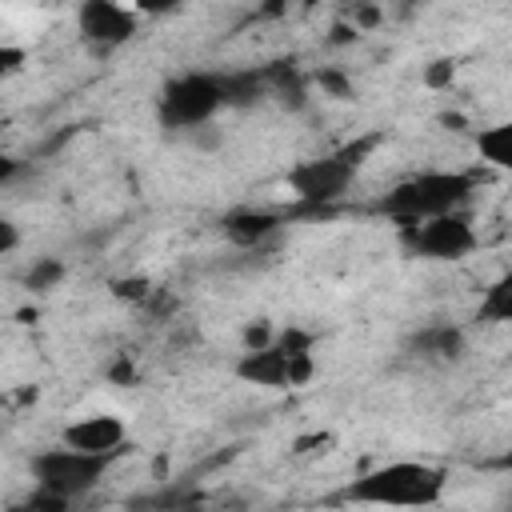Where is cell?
Here are the masks:
<instances>
[{
	"label": "cell",
	"instance_id": "obj_1",
	"mask_svg": "<svg viewBox=\"0 0 512 512\" xmlns=\"http://www.w3.org/2000/svg\"><path fill=\"white\" fill-rule=\"evenodd\" d=\"M476 192V176L472 172H452V168H436V172H416L400 184H392L376 208L400 224H416L440 212H456L472 200Z\"/></svg>",
	"mask_w": 512,
	"mask_h": 512
},
{
	"label": "cell",
	"instance_id": "obj_2",
	"mask_svg": "<svg viewBox=\"0 0 512 512\" xmlns=\"http://www.w3.org/2000/svg\"><path fill=\"white\" fill-rule=\"evenodd\" d=\"M444 468L424 464V460H392L380 464L372 472H364L360 480L348 484V500L356 504H388V508H428L440 504L444 496Z\"/></svg>",
	"mask_w": 512,
	"mask_h": 512
},
{
	"label": "cell",
	"instance_id": "obj_3",
	"mask_svg": "<svg viewBox=\"0 0 512 512\" xmlns=\"http://www.w3.org/2000/svg\"><path fill=\"white\" fill-rule=\"evenodd\" d=\"M312 372V332L300 328L272 336L264 348H244V356L236 360V376L260 388H304Z\"/></svg>",
	"mask_w": 512,
	"mask_h": 512
},
{
	"label": "cell",
	"instance_id": "obj_4",
	"mask_svg": "<svg viewBox=\"0 0 512 512\" xmlns=\"http://www.w3.org/2000/svg\"><path fill=\"white\" fill-rule=\"evenodd\" d=\"M116 464V452H80V448H68V444H56V448H44L28 460V472L36 480V488L60 496V500H80L84 492H92L108 468Z\"/></svg>",
	"mask_w": 512,
	"mask_h": 512
},
{
	"label": "cell",
	"instance_id": "obj_5",
	"mask_svg": "<svg viewBox=\"0 0 512 512\" xmlns=\"http://www.w3.org/2000/svg\"><path fill=\"white\" fill-rule=\"evenodd\" d=\"M376 140H356L348 148H336V152H324V156H312V160H300L292 172H288V188L296 200L304 204H332L348 192V184L356 180L368 148Z\"/></svg>",
	"mask_w": 512,
	"mask_h": 512
},
{
	"label": "cell",
	"instance_id": "obj_6",
	"mask_svg": "<svg viewBox=\"0 0 512 512\" xmlns=\"http://www.w3.org/2000/svg\"><path fill=\"white\" fill-rule=\"evenodd\" d=\"M224 108L220 100V80L212 72H184L176 80H168L160 88L156 100V116L164 128H180L192 132L200 124H212V116Z\"/></svg>",
	"mask_w": 512,
	"mask_h": 512
},
{
	"label": "cell",
	"instance_id": "obj_7",
	"mask_svg": "<svg viewBox=\"0 0 512 512\" xmlns=\"http://www.w3.org/2000/svg\"><path fill=\"white\" fill-rule=\"evenodd\" d=\"M408 248L424 260H464L476 248V228L460 208L440 212V216L408 224Z\"/></svg>",
	"mask_w": 512,
	"mask_h": 512
},
{
	"label": "cell",
	"instance_id": "obj_8",
	"mask_svg": "<svg viewBox=\"0 0 512 512\" xmlns=\"http://www.w3.org/2000/svg\"><path fill=\"white\" fill-rule=\"evenodd\" d=\"M76 28H80L84 44H92L96 52H112L136 36L140 20L120 0H84L76 12Z\"/></svg>",
	"mask_w": 512,
	"mask_h": 512
},
{
	"label": "cell",
	"instance_id": "obj_9",
	"mask_svg": "<svg viewBox=\"0 0 512 512\" xmlns=\"http://www.w3.org/2000/svg\"><path fill=\"white\" fill-rule=\"evenodd\" d=\"M124 440H128V424L116 412H88V416L64 424V432H60V444L80 448V452H116L120 456Z\"/></svg>",
	"mask_w": 512,
	"mask_h": 512
},
{
	"label": "cell",
	"instance_id": "obj_10",
	"mask_svg": "<svg viewBox=\"0 0 512 512\" xmlns=\"http://www.w3.org/2000/svg\"><path fill=\"white\" fill-rule=\"evenodd\" d=\"M284 228V216L272 208H236L220 220V232L228 236V244L236 248H260L268 244L276 232Z\"/></svg>",
	"mask_w": 512,
	"mask_h": 512
},
{
	"label": "cell",
	"instance_id": "obj_11",
	"mask_svg": "<svg viewBox=\"0 0 512 512\" xmlns=\"http://www.w3.org/2000/svg\"><path fill=\"white\" fill-rule=\"evenodd\" d=\"M220 80V100L224 108H248L256 104L264 92H268V68H252V72H228V76H216Z\"/></svg>",
	"mask_w": 512,
	"mask_h": 512
},
{
	"label": "cell",
	"instance_id": "obj_12",
	"mask_svg": "<svg viewBox=\"0 0 512 512\" xmlns=\"http://www.w3.org/2000/svg\"><path fill=\"white\" fill-rule=\"evenodd\" d=\"M476 148H480V160L508 172L512 168V124H492V128H480L476 136Z\"/></svg>",
	"mask_w": 512,
	"mask_h": 512
},
{
	"label": "cell",
	"instance_id": "obj_13",
	"mask_svg": "<svg viewBox=\"0 0 512 512\" xmlns=\"http://www.w3.org/2000/svg\"><path fill=\"white\" fill-rule=\"evenodd\" d=\"M412 348H416L420 356L456 360V356L464 352V336H460V328H448V324H440V328H428V332H420V336L412 340Z\"/></svg>",
	"mask_w": 512,
	"mask_h": 512
},
{
	"label": "cell",
	"instance_id": "obj_14",
	"mask_svg": "<svg viewBox=\"0 0 512 512\" xmlns=\"http://www.w3.org/2000/svg\"><path fill=\"white\" fill-rule=\"evenodd\" d=\"M68 276V268H64V260H56V256H40L28 272H24V284L32 288V292H52L60 280Z\"/></svg>",
	"mask_w": 512,
	"mask_h": 512
},
{
	"label": "cell",
	"instance_id": "obj_15",
	"mask_svg": "<svg viewBox=\"0 0 512 512\" xmlns=\"http://www.w3.org/2000/svg\"><path fill=\"white\" fill-rule=\"evenodd\" d=\"M480 316L492 320V324L512 320V280H496V284L484 292V300H480Z\"/></svg>",
	"mask_w": 512,
	"mask_h": 512
},
{
	"label": "cell",
	"instance_id": "obj_16",
	"mask_svg": "<svg viewBox=\"0 0 512 512\" xmlns=\"http://www.w3.org/2000/svg\"><path fill=\"white\" fill-rule=\"evenodd\" d=\"M316 84H320V92L332 96V100H352V96H356L352 80H348L344 72H336V68H320V72H316Z\"/></svg>",
	"mask_w": 512,
	"mask_h": 512
},
{
	"label": "cell",
	"instance_id": "obj_17",
	"mask_svg": "<svg viewBox=\"0 0 512 512\" xmlns=\"http://www.w3.org/2000/svg\"><path fill=\"white\" fill-rule=\"evenodd\" d=\"M112 292L128 304H144L152 296V280L148 276H120V280H112Z\"/></svg>",
	"mask_w": 512,
	"mask_h": 512
},
{
	"label": "cell",
	"instance_id": "obj_18",
	"mask_svg": "<svg viewBox=\"0 0 512 512\" xmlns=\"http://www.w3.org/2000/svg\"><path fill=\"white\" fill-rule=\"evenodd\" d=\"M24 64H28V52L20 44H0V80L24 72Z\"/></svg>",
	"mask_w": 512,
	"mask_h": 512
},
{
	"label": "cell",
	"instance_id": "obj_19",
	"mask_svg": "<svg viewBox=\"0 0 512 512\" xmlns=\"http://www.w3.org/2000/svg\"><path fill=\"white\" fill-rule=\"evenodd\" d=\"M188 0H128V8L136 12V16H168V12H176V8H184Z\"/></svg>",
	"mask_w": 512,
	"mask_h": 512
},
{
	"label": "cell",
	"instance_id": "obj_20",
	"mask_svg": "<svg viewBox=\"0 0 512 512\" xmlns=\"http://www.w3.org/2000/svg\"><path fill=\"white\" fill-rule=\"evenodd\" d=\"M424 84L428 88H448L452 84V60H432L424 68Z\"/></svg>",
	"mask_w": 512,
	"mask_h": 512
},
{
	"label": "cell",
	"instance_id": "obj_21",
	"mask_svg": "<svg viewBox=\"0 0 512 512\" xmlns=\"http://www.w3.org/2000/svg\"><path fill=\"white\" fill-rule=\"evenodd\" d=\"M20 248V224H12L8 216H0V256Z\"/></svg>",
	"mask_w": 512,
	"mask_h": 512
},
{
	"label": "cell",
	"instance_id": "obj_22",
	"mask_svg": "<svg viewBox=\"0 0 512 512\" xmlns=\"http://www.w3.org/2000/svg\"><path fill=\"white\" fill-rule=\"evenodd\" d=\"M380 24V8L376 4H360L356 12H352V28L360 32V28H376Z\"/></svg>",
	"mask_w": 512,
	"mask_h": 512
},
{
	"label": "cell",
	"instance_id": "obj_23",
	"mask_svg": "<svg viewBox=\"0 0 512 512\" xmlns=\"http://www.w3.org/2000/svg\"><path fill=\"white\" fill-rule=\"evenodd\" d=\"M272 340V328L268 324H248L244 328V348H264Z\"/></svg>",
	"mask_w": 512,
	"mask_h": 512
},
{
	"label": "cell",
	"instance_id": "obj_24",
	"mask_svg": "<svg viewBox=\"0 0 512 512\" xmlns=\"http://www.w3.org/2000/svg\"><path fill=\"white\" fill-rule=\"evenodd\" d=\"M16 172H20V160L8 156V152H0V188H4L8 180H16Z\"/></svg>",
	"mask_w": 512,
	"mask_h": 512
},
{
	"label": "cell",
	"instance_id": "obj_25",
	"mask_svg": "<svg viewBox=\"0 0 512 512\" xmlns=\"http://www.w3.org/2000/svg\"><path fill=\"white\" fill-rule=\"evenodd\" d=\"M132 376H136V368H132V364H128V360H120V364H116V368H112V380H116V384H128V380H132Z\"/></svg>",
	"mask_w": 512,
	"mask_h": 512
}]
</instances>
